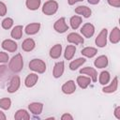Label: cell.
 I'll return each instance as SVG.
<instances>
[{
  "label": "cell",
  "instance_id": "obj_1",
  "mask_svg": "<svg viewBox=\"0 0 120 120\" xmlns=\"http://www.w3.org/2000/svg\"><path fill=\"white\" fill-rule=\"evenodd\" d=\"M23 68V59L21 53L15 54L8 62V68L13 73L21 72Z\"/></svg>",
  "mask_w": 120,
  "mask_h": 120
},
{
  "label": "cell",
  "instance_id": "obj_2",
  "mask_svg": "<svg viewBox=\"0 0 120 120\" xmlns=\"http://www.w3.org/2000/svg\"><path fill=\"white\" fill-rule=\"evenodd\" d=\"M29 68L31 70H33L34 72H37V73H44L46 71V64L43 60L41 59H38V58H35V59H32L30 62H29Z\"/></svg>",
  "mask_w": 120,
  "mask_h": 120
},
{
  "label": "cell",
  "instance_id": "obj_3",
  "mask_svg": "<svg viewBox=\"0 0 120 120\" xmlns=\"http://www.w3.org/2000/svg\"><path fill=\"white\" fill-rule=\"evenodd\" d=\"M57 10H58V3L54 0H48L42 6V12L47 16L55 14Z\"/></svg>",
  "mask_w": 120,
  "mask_h": 120
},
{
  "label": "cell",
  "instance_id": "obj_4",
  "mask_svg": "<svg viewBox=\"0 0 120 120\" xmlns=\"http://www.w3.org/2000/svg\"><path fill=\"white\" fill-rule=\"evenodd\" d=\"M21 85V79L18 75H13L10 77L8 82V86L7 87V90L8 93H15Z\"/></svg>",
  "mask_w": 120,
  "mask_h": 120
},
{
  "label": "cell",
  "instance_id": "obj_5",
  "mask_svg": "<svg viewBox=\"0 0 120 120\" xmlns=\"http://www.w3.org/2000/svg\"><path fill=\"white\" fill-rule=\"evenodd\" d=\"M107 38H108V30L106 28H103L99 34L97 36L95 43L98 47L99 48H103L107 45Z\"/></svg>",
  "mask_w": 120,
  "mask_h": 120
},
{
  "label": "cell",
  "instance_id": "obj_6",
  "mask_svg": "<svg viewBox=\"0 0 120 120\" xmlns=\"http://www.w3.org/2000/svg\"><path fill=\"white\" fill-rule=\"evenodd\" d=\"M53 29L57 32V33H65L68 30V25L66 22V18L65 17H61L59 18L53 24Z\"/></svg>",
  "mask_w": 120,
  "mask_h": 120
},
{
  "label": "cell",
  "instance_id": "obj_7",
  "mask_svg": "<svg viewBox=\"0 0 120 120\" xmlns=\"http://www.w3.org/2000/svg\"><path fill=\"white\" fill-rule=\"evenodd\" d=\"M80 31H81L82 35L84 38H89L93 37V35L95 34V26L92 23H90V22H86V23H84L81 27V30Z\"/></svg>",
  "mask_w": 120,
  "mask_h": 120
},
{
  "label": "cell",
  "instance_id": "obj_8",
  "mask_svg": "<svg viewBox=\"0 0 120 120\" xmlns=\"http://www.w3.org/2000/svg\"><path fill=\"white\" fill-rule=\"evenodd\" d=\"M67 40H68V42H69L71 44H74V45H80V44H82L84 42L83 38L76 32L69 33L67 37Z\"/></svg>",
  "mask_w": 120,
  "mask_h": 120
},
{
  "label": "cell",
  "instance_id": "obj_9",
  "mask_svg": "<svg viewBox=\"0 0 120 120\" xmlns=\"http://www.w3.org/2000/svg\"><path fill=\"white\" fill-rule=\"evenodd\" d=\"M80 73L82 75H86L89 78H91V80L95 82L98 80V72L96 70V68H91V67H85L82 68V69H80Z\"/></svg>",
  "mask_w": 120,
  "mask_h": 120
},
{
  "label": "cell",
  "instance_id": "obj_10",
  "mask_svg": "<svg viewBox=\"0 0 120 120\" xmlns=\"http://www.w3.org/2000/svg\"><path fill=\"white\" fill-rule=\"evenodd\" d=\"M1 46L5 51H8L9 52H14L18 49V44L12 39H5V40H3Z\"/></svg>",
  "mask_w": 120,
  "mask_h": 120
},
{
  "label": "cell",
  "instance_id": "obj_11",
  "mask_svg": "<svg viewBox=\"0 0 120 120\" xmlns=\"http://www.w3.org/2000/svg\"><path fill=\"white\" fill-rule=\"evenodd\" d=\"M61 90L64 94H67V95H70V94H73L76 90V84H75V82L72 81V80H69L68 82H66L62 87H61Z\"/></svg>",
  "mask_w": 120,
  "mask_h": 120
},
{
  "label": "cell",
  "instance_id": "obj_12",
  "mask_svg": "<svg viewBox=\"0 0 120 120\" xmlns=\"http://www.w3.org/2000/svg\"><path fill=\"white\" fill-rule=\"evenodd\" d=\"M65 70V63L64 61H60L54 64L53 69H52V76L54 78H60Z\"/></svg>",
  "mask_w": 120,
  "mask_h": 120
},
{
  "label": "cell",
  "instance_id": "obj_13",
  "mask_svg": "<svg viewBox=\"0 0 120 120\" xmlns=\"http://www.w3.org/2000/svg\"><path fill=\"white\" fill-rule=\"evenodd\" d=\"M118 88V77H114L112 81V82L107 85V86H104L102 88V92L103 93H107V94H111V93H114Z\"/></svg>",
  "mask_w": 120,
  "mask_h": 120
},
{
  "label": "cell",
  "instance_id": "obj_14",
  "mask_svg": "<svg viewBox=\"0 0 120 120\" xmlns=\"http://www.w3.org/2000/svg\"><path fill=\"white\" fill-rule=\"evenodd\" d=\"M38 81V75L36 73H30L26 76V78L24 80V85L28 88H31L36 85Z\"/></svg>",
  "mask_w": 120,
  "mask_h": 120
},
{
  "label": "cell",
  "instance_id": "obj_15",
  "mask_svg": "<svg viewBox=\"0 0 120 120\" xmlns=\"http://www.w3.org/2000/svg\"><path fill=\"white\" fill-rule=\"evenodd\" d=\"M40 26H41V25H40L39 22H32V23H29V24H27V25L25 26L24 32H25L27 35H30V36L36 35V34L39 31Z\"/></svg>",
  "mask_w": 120,
  "mask_h": 120
},
{
  "label": "cell",
  "instance_id": "obj_16",
  "mask_svg": "<svg viewBox=\"0 0 120 120\" xmlns=\"http://www.w3.org/2000/svg\"><path fill=\"white\" fill-rule=\"evenodd\" d=\"M108 64H109V60L106 55H99L94 61V65L98 68H104L108 66Z\"/></svg>",
  "mask_w": 120,
  "mask_h": 120
},
{
  "label": "cell",
  "instance_id": "obj_17",
  "mask_svg": "<svg viewBox=\"0 0 120 120\" xmlns=\"http://www.w3.org/2000/svg\"><path fill=\"white\" fill-rule=\"evenodd\" d=\"M28 110L35 115H39L43 110V104L40 102H32L28 105Z\"/></svg>",
  "mask_w": 120,
  "mask_h": 120
},
{
  "label": "cell",
  "instance_id": "obj_18",
  "mask_svg": "<svg viewBox=\"0 0 120 120\" xmlns=\"http://www.w3.org/2000/svg\"><path fill=\"white\" fill-rule=\"evenodd\" d=\"M92 80L91 78H89L88 76H78L77 77V80H76V82L78 83V85L82 88V89H85L89 86V84L91 83Z\"/></svg>",
  "mask_w": 120,
  "mask_h": 120
},
{
  "label": "cell",
  "instance_id": "obj_19",
  "mask_svg": "<svg viewBox=\"0 0 120 120\" xmlns=\"http://www.w3.org/2000/svg\"><path fill=\"white\" fill-rule=\"evenodd\" d=\"M75 13L82 15L84 18H89L92 14V10L90 8H88L86 6H79L75 8Z\"/></svg>",
  "mask_w": 120,
  "mask_h": 120
},
{
  "label": "cell",
  "instance_id": "obj_20",
  "mask_svg": "<svg viewBox=\"0 0 120 120\" xmlns=\"http://www.w3.org/2000/svg\"><path fill=\"white\" fill-rule=\"evenodd\" d=\"M36 47V42L33 38H26L22 41V49L24 51V52H31L35 49Z\"/></svg>",
  "mask_w": 120,
  "mask_h": 120
},
{
  "label": "cell",
  "instance_id": "obj_21",
  "mask_svg": "<svg viewBox=\"0 0 120 120\" xmlns=\"http://www.w3.org/2000/svg\"><path fill=\"white\" fill-rule=\"evenodd\" d=\"M109 40L112 44H117L120 41V29L118 27L112 28L109 36Z\"/></svg>",
  "mask_w": 120,
  "mask_h": 120
},
{
  "label": "cell",
  "instance_id": "obj_22",
  "mask_svg": "<svg viewBox=\"0 0 120 120\" xmlns=\"http://www.w3.org/2000/svg\"><path fill=\"white\" fill-rule=\"evenodd\" d=\"M49 53H50V56L52 59H58L61 56V54H62V45H60V44L53 45L51 48Z\"/></svg>",
  "mask_w": 120,
  "mask_h": 120
},
{
  "label": "cell",
  "instance_id": "obj_23",
  "mask_svg": "<svg viewBox=\"0 0 120 120\" xmlns=\"http://www.w3.org/2000/svg\"><path fill=\"white\" fill-rule=\"evenodd\" d=\"M14 119H16V120H29L30 119V114L26 110L20 109L15 112Z\"/></svg>",
  "mask_w": 120,
  "mask_h": 120
},
{
  "label": "cell",
  "instance_id": "obj_24",
  "mask_svg": "<svg viewBox=\"0 0 120 120\" xmlns=\"http://www.w3.org/2000/svg\"><path fill=\"white\" fill-rule=\"evenodd\" d=\"M22 30L23 28L22 25H15L10 32L11 38L14 39H21V38L22 37Z\"/></svg>",
  "mask_w": 120,
  "mask_h": 120
},
{
  "label": "cell",
  "instance_id": "obj_25",
  "mask_svg": "<svg viewBox=\"0 0 120 120\" xmlns=\"http://www.w3.org/2000/svg\"><path fill=\"white\" fill-rule=\"evenodd\" d=\"M76 52V47L74 45H68L64 52V56L67 60H71Z\"/></svg>",
  "mask_w": 120,
  "mask_h": 120
},
{
  "label": "cell",
  "instance_id": "obj_26",
  "mask_svg": "<svg viewBox=\"0 0 120 120\" xmlns=\"http://www.w3.org/2000/svg\"><path fill=\"white\" fill-rule=\"evenodd\" d=\"M81 53L85 57L92 58L98 53V50L94 47H85L81 51Z\"/></svg>",
  "mask_w": 120,
  "mask_h": 120
},
{
  "label": "cell",
  "instance_id": "obj_27",
  "mask_svg": "<svg viewBox=\"0 0 120 120\" xmlns=\"http://www.w3.org/2000/svg\"><path fill=\"white\" fill-rule=\"evenodd\" d=\"M82 19L81 16H79V15H74V16H72V17L70 18V20H69V23H70L71 28H72L73 30L78 29V28L80 27V25L82 24Z\"/></svg>",
  "mask_w": 120,
  "mask_h": 120
},
{
  "label": "cell",
  "instance_id": "obj_28",
  "mask_svg": "<svg viewBox=\"0 0 120 120\" xmlns=\"http://www.w3.org/2000/svg\"><path fill=\"white\" fill-rule=\"evenodd\" d=\"M85 61H86L85 58H83V57H80V58H77L75 60H72L69 64V69L70 70H76L81 66H82L85 63Z\"/></svg>",
  "mask_w": 120,
  "mask_h": 120
},
{
  "label": "cell",
  "instance_id": "obj_29",
  "mask_svg": "<svg viewBox=\"0 0 120 120\" xmlns=\"http://www.w3.org/2000/svg\"><path fill=\"white\" fill-rule=\"evenodd\" d=\"M111 80V75H110V72L107 71V70H103L100 72L99 74V77H98V81H99V83L102 84V85H106L109 83Z\"/></svg>",
  "mask_w": 120,
  "mask_h": 120
},
{
  "label": "cell",
  "instance_id": "obj_30",
  "mask_svg": "<svg viewBox=\"0 0 120 120\" xmlns=\"http://www.w3.org/2000/svg\"><path fill=\"white\" fill-rule=\"evenodd\" d=\"M41 5V0H26L25 6L30 10H37Z\"/></svg>",
  "mask_w": 120,
  "mask_h": 120
},
{
  "label": "cell",
  "instance_id": "obj_31",
  "mask_svg": "<svg viewBox=\"0 0 120 120\" xmlns=\"http://www.w3.org/2000/svg\"><path fill=\"white\" fill-rule=\"evenodd\" d=\"M14 24V21L12 18H9V17H7L5 18L3 21H2V27L6 30L8 29H10Z\"/></svg>",
  "mask_w": 120,
  "mask_h": 120
},
{
  "label": "cell",
  "instance_id": "obj_32",
  "mask_svg": "<svg viewBox=\"0 0 120 120\" xmlns=\"http://www.w3.org/2000/svg\"><path fill=\"white\" fill-rule=\"evenodd\" d=\"M11 106V100L8 98H3L0 99V108L3 110H8Z\"/></svg>",
  "mask_w": 120,
  "mask_h": 120
},
{
  "label": "cell",
  "instance_id": "obj_33",
  "mask_svg": "<svg viewBox=\"0 0 120 120\" xmlns=\"http://www.w3.org/2000/svg\"><path fill=\"white\" fill-rule=\"evenodd\" d=\"M6 71L0 74V87L1 88H4L6 86V83L8 82V81H9V79H10L9 74H5Z\"/></svg>",
  "mask_w": 120,
  "mask_h": 120
},
{
  "label": "cell",
  "instance_id": "obj_34",
  "mask_svg": "<svg viewBox=\"0 0 120 120\" xmlns=\"http://www.w3.org/2000/svg\"><path fill=\"white\" fill-rule=\"evenodd\" d=\"M8 54L5 52H0V64H5L8 61Z\"/></svg>",
  "mask_w": 120,
  "mask_h": 120
},
{
  "label": "cell",
  "instance_id": "obj_35",
  "mask_svg": "<svg viewBox=\"0 0 120 120\" xmlns=\"http://www.w3.org/2000/svg\"><path fill=\"white\" fill-rule=\"evenodd\" d=\"M7 12H8V8H7L6 4L0 1V16H5Z\"/></svg>",
  "mask_w": 120,
  "mask_h": 120
},
{
  "label": "cell",
  "instance_id": "obj_36",
  "mask_svg": "<svg viewBox=\"0 0 120 120\" xmlns=\"http://www.w3.org/2000/svg\"><path fill=\"white\" fill-rule=\"evenodd\" d=\"M107 2L113 8H120V0H107Z\"/></svg>",
  "mask_w": 120,
  "mask_h": 120
},
{
  "label": "cell",
  "instance_id": "obj_37",
  "mask_svg": "<svg viewBox=\"0 0 120 120\" xmlns=\"http://www.w3.org/2000/svg\"><path fill=\"white\" fill-rule=\"evenodd\" d=\"M113 114H114V116H115L117 119H119V120H120V106H117V107H115Z\"/></svg>",
  "mask_w": 120,
  "mask_h": 120
},
{
  "label": "cell",
  "instance_id": "obj_38",
  "mask_svg": "<svg viewBox=\"0 0 120 120\" xmlns=\"http://www.w3.org/2000/svg\"><path fill=\"white\" fill-rule=\"evenodd\" d=\"M61 119H62V120H72V119H73V116L70 115L69 113H64V114L61 116Z\"/></svg>",
  "mask_w": 120,
  "mask_h": 120
},
{
  "label": "cell",
  "instance_id": "obj_39",
  "mask_svg": "<svg viewBox=\"0 0 120 120\" xmlns=\"http://www.w3.org/2000/svg\"><path fill=\"white\" fill-rule=\"evenodd\" d=\"M82 1H83V0H68V5L72 6V5H74L78 2H82Z\"/></svg>",
  "mask_w": 120,
  "mask_h": 120
},
{
  "label": "cell",
  "instance_id": "obj_40",
  "mask_svg": "<svg viewBox=\"0 0 120 120\" xmlns=\"http://www.w3.org/2000/svg\"><path fill=\"white\" fill-rule=\"evenodd\" d=\"M7 68H8V67L6 65H0V74L5 72L7 70Z\"/></svg>",
  "mask_w": 120,
  "mask_h": 120
},
{
  "label": "cell",
  "instance_id": "obj_41",
  "mask_svg": "<svg viewBox=\"0 0 120 120\" xmlns=\"http://www.w3.org/2000/svg\"><path fill=\"white\" fill-rule=\"evenodd\" d=\"M87 1H88V3L91 4V5H97V4L99 3L100 0H87Z\"/></svg>",
  "mask_w": 120,
  "mask_h": 120
},
{
  "label": "cell",
  "instance_id": "obj_42",
  "mask_svg": "<svg viewBox=\"0 0 120 120\" xmlns=\"http://www.w3.org/2000/svg\"><path fill=\"white\" fill-rule=\"evenodd\" d=\"M6 119H7L6 114H5L2 111H0V120H6Z\"/></svg>",
  "mask_w": 120,
  "mask_h": 120
}]
</instances>
